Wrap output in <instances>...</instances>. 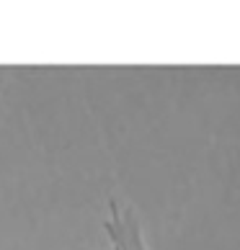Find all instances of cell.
Wrapping results in <instances>:
<instances>
[{"label": "cell", "mask_w": 240, "mask_h": 250, "mask_svg": "<svg viewBox=\"0 0 240 250\" xmlns=\"http://www.w3.org/2000/svg\"><path fill=\"white\" fill-rule=\"evenodd\" d=\"M104 232L111 243V250H150L145 243L137 211L132 207H122L116 199L109 201V217L104 222Z\"/></svg>", "instance_id": "obj_1"}]
</instances>
